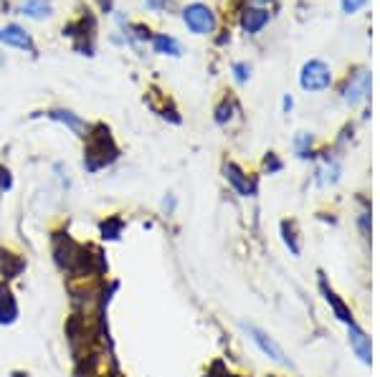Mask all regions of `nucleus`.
I'll return each instance as SVG.
<instances>
[{
    "label": "nucleus",
    "mask_w": 380,
    "mask_h": 377,
    "mask_svg": "<svg viewBox=\"0 0 380 377\" xmlns=\"http://www.w3.org/2000/svg\"><path fill=\"white\" fill-rule=\"evenodd\" d=\"M10 377H31V375H28L26 370H13L10 372Z\"/></svg>",
    "instance_id": "nucleus-28"
},
{
    "label": "nucleus",
    "mask_w": 380,
    "mask_h": 377,
    "mask_svg": "<svg viewBox=\"0 0 380 377\" xmlns=\"http://www.w3.org/2000/svg\"><path fill=\"white\" fill-rule=\"evenodd\" d=\"M367 94H370V71L358 68V71L347 79L345 89H342V96H345V101L350 107H358Z\"/></svg>",
    "instance_id": "nucleus-5"
},
{
    "label": "nucleus",
    "mask_w": 380,
    "mask_h": 377,
    "mask_svg": "<svg viewBox=\"0 0 380 377\" xmlns=\"http://www.w3.org/2000/svg\"><path fill=\"white\" fill-rule=\"evenodd\" d=\"M0 43H6V46H13V48H21V51H31L36 54V43L31 38L26 28H21L18 23H8L6 28H0Z\"/></svg>",
    "instance_id": "nucleus-7"
},
{
    "label": "nucleus",
    "mask_w": 380,
    "mask_h": 377,
    "mask_svg": "<svg viewBox=\"0 0 380 377\" xmlns=\"http://www.w3.org/2000/svg\"><path fill=\"white\" fill-rule=\"evenodd\" d=\"M347 327H350V347H353V352L363 364H370V337L355 322L347 324Z\"/></svg>",
    "instance_id": "nucleus-11"
},
{
    "label": "nucleus",
    "mask_w": 380,
    "mask_h": 377,
    "mask_svg": "<svg viewBox=\"0 0 380 377\" xmlns=\"http://www.w3.org/2000/svg\"><path fill=\"white\" fill-rule=\"evenodd\" d=\"M266 170H269V172H279V170H282V162L277 160L274 152H269V157H266Z\"/></svg>",
    "instance_id": "nucleus-24"
},
{
    "label": "nucleus",
    "mask_w": 380,
    "mask_h": 377,
    "mask_svg": "<svg viewBox=\"0 0 380 377\" xmlns=\"http://www.w3.org/2000/svg\"><path fill=\"white\" fill-rule=\"evenodd\" d=\"M46 117L59 121V124H64V127H68L76 137H82V140L89 135V129H92V124H89L87 119H82V117L74 114V112H68V109H48Z\"/></svg>",
    "instance_id": "nucleus-8"
},
{
    "label": "nucleus",
    "mask_w": 380,
    "mask_h": 377,
    "mask_svg": "<svg viewBox=\"0 0 380 377\" xmlns=\"http://www.w3.org/2000/svg\"><path fill=\"white\" fill-rule=\"evenodd\" d=\"M183 23L196 36H208L216 31V13L205 3H190L183 8Z\"/></svg>",
    "instance_id": "nucleus-2"
},
{
    "label": "nucleus",
    "mask_w": 380,
    "mask_h": 377,
    "mask_svg": "<svg viewBox=\"0 0 380 377\" xmlns=\"http://www.w3.org/2000/svg\"><path fill=\"white\" fill-rule=\"evenodd\" d=\"M163 208H165V213H168V216H170V213L175 210V198H173V195L165 198V200H163Z\"/></svg>",
    "instance_id": "nucleus-26"
},
{
    "label": "nucleus",
    "mask_w": 380,
    "mask_h": 377,
    "mask_svg": "<svg viewBox=\"0 0 380 377\" xmlns=\"http://www.w3.org/2000/svg\"><path fill=\"white\" fill-rule=\"evenodd\" d=\"M254 3H258V6H264V3H272V0H254Z\"/></svg>",
    "instance_id": "nucleus-30"
},
{
    "label": "nucleus",
    "mask_w": 380,
    "mask_h": 377,
    "mask_svg": "<svg viewBox=\"0 0 380 377\" xmlns=\"http://www.w3.org/2000/svg\"><path fill=\"white\" fill-rule=\"evenodd\" d=\"M122 233H124V218L119 216V213L107 216L102 223H99V236H102L104 241H119Z\"/></svg>",
    "instance_id": "nucleus-13"
},
{
    "label": "nucleus",
    "mask_w": 380,
    "mask_h": 377,
    "mask_svg": "<svg viewBox=\"0 0 380 377\" xmlns=\"http://www.w3.org/2000/svg\"><path fill=\"white\" fill-rule=\"evenodd\" d=\"M244 332L251 337V342L256 344L258 350L264 352L266 357L269 360H274V362H279V364H286V357H284V350L279 347L277 342H274L269 334H266L261 327H256V324H244Z\"/></svg>",
    "instance_id": "nucleus-4"
},
{
    "label": "nucleus",
    "mask_w": 380,
    "mask_h": 377,
    "mask_svg": "<svg viewBox=\"0 0 380 377\" xmlns=\"http://www.w3.org/2000/svg\"><path fill=\"white\" fill-rule=\"evenodd\" d=\"M231 112H233V101L226 96V99L216 107V121H218V124H226V121L231 119V117H233Z\"/></svg>",
    "instance_id": "nucleus-20"
},
{
    "label": "nucleus",
    "mask_w": 380,
    "mask_h": 377,
    "mask_svg": "<svg viewBox=\"0 0 380 377\" xmlns=\"http://www.w3.org/2000/svg\"><path fill=\"white\" fill-rule=\"evenodd\" d=\"M10 188H13V175L6 165H0V193H8Z\"/></svg>",
    "instance_id": "nucleus-22"
},
{
    "label": "nucleus",
    "mask_w": 380,
    "mask_h": 377,
    "mask_svg": "<svg viewBox=\"0 0 380 377\" xmlns=\"http://www.w3.org/2000/svg\"><path fill=\"white\" fill-rule=\"evenodd\" d=\"M23 271H26V258L21 253H15V251L6 249V246H0V279L6 283L15 281Z\"/></svg>",
    "instance_id": "nucleus-6"
},
{
    "label": "nucleus",
    "mask_w": 380,
    "mask_h": 377,
    "mask_svg": "<svg viewBox=\"0 0 380 377\" xmlns=\"http://www.w3.org/2000/svg\"><path fill=\"white\" fill-rule=\"evenodd\" d=\"M152 48H155V54H160V56H180L183 54V48H180V43H177V38H173V36H168V34L152 36Z\"/></svg>",
    "instance_id": "nucleus-16"
},
{
    "label": "nucleus",
    "mask_w": 380,
    "mask_h": 377,
    "mask_svg": "<svg viewBox=\"0 0 380 377\" xmlns=\"http://www.w3.org/2000/svg\"><path fill=\"white\" fill-rule=\"evenodd\" d=\"M319 286H322V294H325L327 304H330V306H332V309H335V314H337V319H342V322H345V324H353V314H350V311H347V306H345V304L339 302V299H337V294H335V291L330 289V286H327L325 276L319 279Z\"/></svg>",
    "instance_id": "nucleus-15"
},
{
    "label": "nucleus",
    "mask_w": 380,
    "mask_h": 377,
    "mask_svg": "<svg viewBox=\"0 0 380 377\" xmlns=\"http://www.w3.org/2000/svg\"><path fill=\"white\" fill-rule=\"evenodd\" d=\"M282 233H284V243L289 246L294 256H299V243H297V233H294V223H282Z\"/></svg>",
    "instance_id": "nucleus-19"
},
{
    "label": "nucleus",
    "mask_w": 380,
    "mask_h": 377,
    "mask_svg": "<svg viewBox=\"0 0 380 377\" xmlns=\"http://www.w3.org/2000/svg\"><path fill=\"white\" fill-rule=\"evenodd\" d=\"M119 160V147H117L112 129L102 121L92 124L89 135L84 137V170L87 172H99Z\"/></svg>",
    "instance_id": "nucleus-1"
},
{
    "label": "nucleus",
    "mask_w": 380,
    "mask_h": 377,
    "mask_svg": "<svg viewBox=\"0 0 380 377\" xmlns=\"http://www.w3.org/2000/svg\"><path fill=\"white\" fill-rule=\"evenodd\" d=\"M309 149H312V135L309 132H299L294 137V152L299 157H309Z\"/></svg>",
    "instance_id": "nucleus-18"
},
{
    "label": "nucleus",
    "mask_w": 380,
    "mask_h": 377,
    "mask_svg": "<svg viewBox=\"0 0 380 377\" xmlns=\"http://www.w3.org/2000/svg\"><path fill=\"white\" fill-rule=\"evenodd\" d=\"M332 84V71L327 66L325 61H307L302 66V74H299V87L305 91H325Z\"/></svg>",
    "instance_id": "nucleus-3"
},
{
    "label": "nucleus",
    "mask_w": 380,
    "mask_h": 377,
    "mask_svg": "<svg viewBox=\"0 0 380 377\" xmlns=\"http://www.w3.org/2000/svg\"><path fill=\"white\" fill-rule=\"evenodd\" d=\"M96 6H99L102 13H112L115 10V0H96Z\"/></svg>",
    "instance_id": "nucleus-25"
},
{
    "label": "nucleus",
    "mask_w": 380,
    "mask_h": 377,
    "mask_svg": "<svg viewBox=\"0 0 380 377\" xmlns=\"http://www.w3.org/2000/svg\"><path fill=\"white\" fill-rule=\"evenodd\" d=\"M294 107V101H292V96H284V109L289 112V109Z\"/></svg>",
    "instance_id": "nucleus-29"
},
{
    "label": "nucleus",
    "mask_w": 380,
    "mask_h": 377,
    "mask_svg": "<svg viewBox=\"0 0 380 377\" xmlns=\"http://www.w3.org/2000/svg\"><path fill=\"white\" fill-rule=\"evenodd\" d=\"M226 180L231 182V188L236 190L238 195H244V198L256 195V182L246 175V172L238 168L236 162H228V165H226Z\"/></svg>",
    "instance_id": "nucleus-9"
},
{
    "label": "nucleus",
    "mask_w": 380,
    "mask_h": 377,
    "mask_svg": "<svg viewBox=\"0 0 380 377\" xmlns=\"http://www.w3.org/2000/svg\"><path fill=\"white\" fill-rule=\"evenodd\" d=\"M18 10H21V15H26L31 20H43L51 15L54 8H51V0H23Z\"/></svg>",
    "instance_id": "nucleus-14"
},
{
    "label": "nucleus",
    "mask_w": 380,
    "mask_h": 377,
    "mask_svg": "<svg viewBox=\"0 0 380 377\" xmlns=\"http://www.w3.org/2000/svg\"><path fill=\"white\" fill-rule=\"evenodd\" d=\"M266 23H269V10H264V8H246L241 13V28L246 34H258Z\"/></svg>",
    "instance_id": "nucleus-12"
},
{
    "label": "nucleus",
    "mask_w": 380,
    "mask_h": 377,
    "mask_svg": "<svg viewBox=\"0 0 380 377\" xmlns=\"http://www.w3.org/2000/svg\"><path fill=\"white\" fill-rule=\"evenodd\" d=\"M337 177H339V165L337 162H330L327 160L322 168L317 170V182L325 188V185H335L337 182Z\"/></svg>",
    "instance_id": "nucleus-17"
},
{
    "label": "nucleus",
    "mask_w": 380,
    "mask_h": 377,
    "mask_svg": "<svg viewBox=\"0 0 380 377\" xmlns=\"http://www.w3.org/2000/svg\"><path fill=\"white\" fill-rule=\"evenodd\" d=\"M18 314H21V306L15 302L13 289H10L6 281H0V324H3V327H10V324L18 319Z\"/></svg>",
    "instance_id": "nucleus-10"
},
{
    "label": "nucleus",
    "mask_w": 380,
    "mask_h": 377,
    "mask_svg": "<svg viewBox=\"0 0 380 377\" xmlns=\"http://www.w3.org/2000/svg\"><path fill=\"white\" fill-rule=\"evenodd\" d=\"M233 76H236L238 84H244V81H249V76H251V66L249 64H244V61H238V64H233Z\"/></svg>",
    "instance_id": "nucleus-21"
},
{
    "label": "nucleus",
    "mask_w": 380,
    "mask_h": 377,
    "mask_svg": "<svg viewBox=\"0 0 380 377\" xmlns=\"http://www.w3.org/2000/svg\"><path fill=\"white\" fill-rule=\"evenodd\" d=\"M163 3H165V0H145V6H147L149 10H160V8H163Z\"/></svg>",
    "instance_id": "nucleus-27"
},
{
    "label": "nucleus",
    "mask_w": 380,
    "mask_h": 377,
    "mask_svg": "<svg viewBox=\"0 0 380 377\" xmlns=\"http://www.w3.org/2000/svg\"><path fill=\"white\" fill-rule=\"evenodd\" d=\"M0 66H6V56L0 54Z\"/></svg>",
    "instance_id": "nucleus-31"
},
{
    "label": "nucleus",
    "mask_w": 380,
    "mask_h": 377,
    "mask_svg": "<svg viewBox=\"0 0 380 377\" xmlns=\"http://www.w3.org/2000/svg\"><path fill=\"white\" fill-rule=\"evenodd\" d=\"M365 3H367V0H339V6H342V13H347V15L358 13V10L365 6Z\"/></svg>",
    "instance_id": "nucleus-23"
}]
</instances>
